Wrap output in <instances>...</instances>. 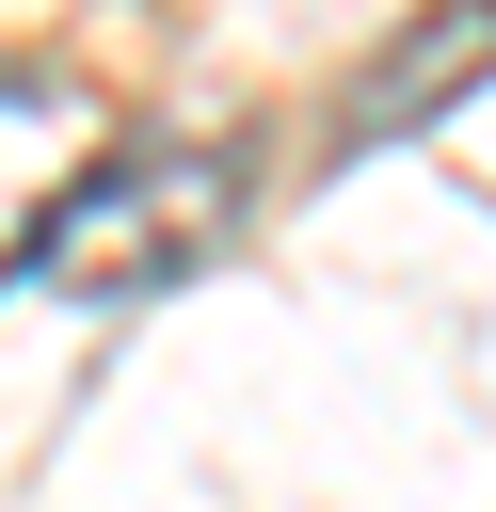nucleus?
<instances>
[{
	"instance_id": "obj_1",
	"label": "nucleus",
	"mask_w": 496,
	"mask_h": 512,
	"mask_svg": "<svg viewBox=\"0 0 496 512\" xmlns=\"http://www.w3.org/2000/svg\"><path fill=\"white\" fill-rule=\"evenodd\" d=\"M224 208H240V144H96V176L48 208V288H80V304H112V288H160V272H192L208 240H224Z\"/></svg>"
},
{
	"instance_id": "obj_2",
	"label": "nucleus",
	"mask_w": 496,
	"mask_h": 512,
	"mask_svg": "<svg viewBox=\"0 0 496 512\" xmlns=\"http://www.w3.org/2000/svg\"><path fill=\"white\" fill-rule=\"evenodd\" d=\"M96 144H112V96L64 64V48H32V64H0V272L48 240V208L96 176Z\"/></svg>"
},
{
	"instance_id": "obj_3",
	"label": "nucleus",
	"mask_w": 496,
	"mask_h": 512,
	"mask_svg": "<svg viewBox=\"0 0 496 512\" xmlns=\"http://www.w3.org/2000/svg\"><path fill=\"white\" fill-rule=\"evenodd\" d=\"M464 80H496V0H448L432 32H400V48H384L352 96H336V144H384L400 112H448Z\"/></svg>"
}]
</instances>
